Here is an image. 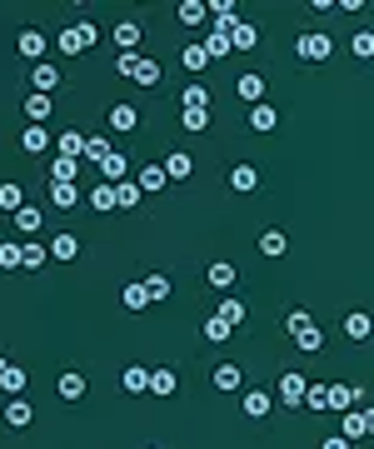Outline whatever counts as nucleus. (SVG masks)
<instances>
[{"label": "nucleus", "instance_id": "nucleus-44", "mask_svg": "<svg viewBox=\"0 0 374 449\" xmlns=\"http://www.w3.org/2000/svg\"><path fill=\"white\" fill-rule=\"evenodd\" d=\"M0 205H6V210H20V205H25L20 185H0Z\"/></svg>", "mask_w": 374, "mask_h": 449}, {"label": "nucleus", "instance_id": "nucleus-3", "mask_svg": "<svg viewBox=\"0 0 374 449\" xmlns=\"http://www.w3.org/2000/svg\"><path fill=\"white\" fill-rule=\"evenodd\" d=\"M56 389H60V400H80V395H85V374H80V369H65V374L56 379Z\"/></svg>", "mask_w": 374, "mask_h": 449}, {"label": "nucleus", "instance_id": "nucleus-13", "mask_svg": "<svg viewBox=\"0 0 374 449\" xmlns=\"http://www.w3.org/2000/svg\"><path fill=\"white\" fill-rule=\"evenodd\" d=\"M160 170H165V180H185V175L195 170V160H190V155H170L165 165H160Z\"/></svg>", "mask_w": 374, "mask_h": 449}, {"label": "nucleus", "instance_id": "nucleus-46", "mask_svg": "<svg viewBox=\"0 0 374 449\" xmlns=\"http://www.w3.org/2000/svg\"><path fill=\"white\" fill-rule=\"evenodd\" d=\"M299 405H309V410H325V384H304V400Z\"/></svg>", "mask_w": 374, "mask_h": 449}, {"label": "nucleus", "instance_id": "nucleus-41", "mask_svg": "<svg viewBox=\"0 0 374 449\" xmlns=\"http://www.w3.org/2000/svg\"><path fill=\"white\" fill-rule=\"evenodd\" d=\"M180 61H185V70H205V65H209L200 45H185V50H180Z\"/></svg>", "mask_w": 374, "mask_h": 449}, {"label": "nucleus", "instance_id": "nucleus-30", "mask_svg": "<svg viewBox=\"0 0 374 449\" xmlns=\"http://www.w3.org/2000/svg\"><path fill=\"white\" fill-rule=\"evenodd\" d=\"M60 75H56V65H35V75H30V85H35V95H45L50 85H56Z\"/></svg>", "mask_w": 374, "mask_h": 449}, {"label": "nucleus", "instance_id": "nucleus-29", "mask_svg": "<svg viewBox=\"0 0 374 449\" xmlns=\"http://www.w3.org/2000/svg\"><path fill=\"white\" fill-rule=\"evenodd\" d=\"M259 250L270 255V260H280V255H285V235H280V230H264V235H259Z\"/></svg>", "mask_w": 374, "mask_h": 449}, {"label": "nucleus", "instance_id": "nucleus-40", "mask_svg": "<svg viewBox=\"0 0 374 449\" xmlns=\"http://www.w3.org/2000/svg\"><path fill=\"white\" fill-rule=\"evenodd\" d=\"M20 145H25V150H30V155H40V150H45V145H50V135H45V130H40V125H35V130H25V135H20Z\"/></svg>", "mask_w": 374, "mask_h": 449}, {"label": "nucleus", "instance_id": "nucleus-39", "mask_svg": "<svg viewBox=\"0 0 374 449\" xmlns=\"http://www.w3.org/2000/svg\"><path fill=\"white\" fill-rule=\"evenodd\" d=\"M254 45V25H235L230 30V50H250Z\"/></svg>", "mask_w": 374, "mask_h": 449}, {"label": "nucleus", "instance_id": "nucleus-12", "mask_svg": "<svg viewBox=\"0 0 374 449\" xmlns=\"http://www.w3.org/2000/svg\"><path fill=\"white\" fill-rule=\"evenodd\" d=\"M45 255H56V260H75L80 255V245H75V235H56L45 245Z\"/></svg>", "mask_w": 374, "mask_h": 449}, {"label": "nucleus", "instance_id": "nucleus-24", "mask_svg": "<svg viewBox=\"0 0 374 449\" xmlns=\"http://www.w3.org/2000/svg\"><path fill=\"white\" fill-rule=\"evenodd\" d=\"M80 155H85V160H90V165H100V160H105V155H110V140H105V135H90V140H85V150H80Z\"/></svg>", "mask_w": 374, "mask_h": 449}, {"label": "nucleus", "instance_id": "nucleus-23", "mask_svg": "<svg viewBox=\"0 0 374 449\" xmlns=\"http://www.w3.org/2000/svg\"><path fill=\"white\" fill-rule=\"evenodd\" d=\"M15 230H20V235H35V230H40V210L20 205V210H15Z\"/></svg>", "mask_w": 374, "mask_h": 449}, {"label": "nucleus", "instance_id": "nucleus-32", "mask_svg": "<svg viewBox=\"0 0 374 449\" xmlns=\"http://www.w3.org/2000/svg\"><path fill=\"white\" fill-rule=\"evenodd\" d=\"M135 205H140V190L120 180V185H115V210H135Z\"/></svg>", "mask_w": 374, "mask_h": 449}, {"label": "nucleus", "instance_id": "nucleus-26", "mask_svg": "<svg viewBox=\"0 0 374 449\" xmlns=\"http://www.w3.org/2000/svg\"><path fill=\"white\" fill-rule=\"evenodd\" d=\"M215 320H225V324L235 329V324L245 320V305H240V300H220V310H215Z\"/></svg>", "mask_w": 374, "mask_h": 449}, {"label": "nucleus", "instance_id": "nucleus-51", "mask_svg": "<svg viewBox=\"0 0 374 449\" xmlns=\"http://www.w3.org/2000/svg\"><path fill=\"white\" fill-rule=\"evenodd\" d=\"M115 70H120V75H135V70H140V55H135V50H125L120 61H115Z\"/></svg>", "mask_w": 374, "mask_h": 449}, {"label": "nucleus", "instance_id": "nucleus-50", "mask_svg": "<svg viewBox=\"0 0 374 449\" xmlns=\"http://www.w3.org/2000/svg\"><path fill=\"white\" fill-rule=\"evenodd\" d=\"M209 125V110H185V130H205Z\"/></svg>", "mask_w": 374, "mask_h": 449}, {"label": "nucleus", "instance_id": "nucleus-18", "mask_svg": "<svg viewBox=\"0 0 374 449\" xmlns=\"http://www.w3.org/2000/svg\"><path fill=\"white\" fill-rule=\"evenodd\" d=\"M209 285H215V290H230V285H235V265H230V260L209 265Z\"/></svg>", "mask_w": 374, "mask_h": 449}, {"label": "nucleus", "instance_id": "nucleus-53", "mask_svg": "<svg viewBox=\"0 0 374 449\" xmlns=\"http://www.w3.org/2000/svg\"><path fill=\"white\" fill-rule=\"evenodd\" d=\"M325 449H349V439H325Z\"/></svg>", "mask_w": 374, "mask_h": 449}, {"label": "nucleus", "instance_id": "nucleus-15", "mask_svg": "<svg viewBox=\"0 0 374 449\" xmlns=\"http://www.w3.org/2000/svg\"><path fill=\"white\" fill-rule=\"evenodd\" d=\"M160 185H165V170H160V165H145V170H140V185H135V190H140V195H155Z\"/></svg>", "mask_w": 374, "mask_h": 449}, {"label": "nucleus", "instance_id": "nucleus-36", "mask_svg": "<svg viewBox=\"0 0 374 449\" xmlns=\"http://www.w3.org/2000/svg\"><path fill=\"white\" fill-rule=\"evenodd\" d=\"M100 170H105V185H110V180H120V175H125V160H120V155L110 150V155L100 160Z\"/></svg>", "mask_w": 374, "mask_h": 449}, {"label": "nucleus", "instance_id": "nucleus-19", "mask_svg": "<svg viewBox=\"0 0 374 449\" xmlns=\"http://www.w3.org/2000/svg\"><path fill=\"white\" fill-rule=\"evenodd\" d=\"M215 389H240V365H215Z\"/></svg>", "mask_w": 374, "mask_h": 449}, {"label": "nucleus", "instance_id": "nucleus-9", "mask_svg": "<svg viewBox=\"0 0 374 449\" xmlns=\"http://www.w3.org/2000/svg\"><path fill=\"white\" fill-rule=\"evenodd\" d=\"M200 50H205V61H225V55H235V50H230V35H225V30H215V35H209Z\"/></svg>", "mask_w": 374, "mask_h": 449}, {"label": "nucleus", "instance_id": "nucleus-21", "mask_svg": "<svg viewBox=\"0 0 374 449\" xmlns=\"http://www.w3.org/2000/svg\"><path fill=\"white\" fill-rule=\"evenodd\" d=\"M56 145H60V155H65V160H80V150H85V135H80V130H65Z\"/></svg>", "mask_w": 374, "mask_h": 449}, {"label": "nucleus", "instance_id": "nucleus-8", "mask_svg": "<svg viewBox=\"0 0 374 449\" xmlns=\"http://www.w3.org/2000/svg\"><path fill=\"white\" fill-rule=\"evenodd\" d=\"M20 55H25V61H40V55H45V35L40 30H20Z\"/></svg>", "mask_w": 374, "mask_h": 449}, {"label": "nucleus", "instance_id": "nucleus-25", "mask_svg": "<svg viewBox=\"0 0 374 449\" xmlns=\"http://www.w3.org/2000/svg\"><path fill=\"white\" fill-rule=\"evenodd\" d=\"M145 379H150V369H145V365H130V369L120 374V384L130 389V395H140V389H145Z\"/></svg>", "mask_w": 374, "mask_h": 449}, {"label": "nucleus", "instance_id": "nucleus-35", "mask_svg": "<svg viewBox=\"0 0 374 449\" xmlns=\"http://www.w3.org/2000/svg\"><path fill=\"white\" fill-rule=\"evenodd\" d=\"M90 205L95 210H115V185H95L90 190Z\"/></svg>", "mask_w": 374, "mask_h": 449}, {"label": "nucleus", "instance_id": "nucleus-37", "mask_svg": "<svg viewBox=\"0 0 374 449\" xmlns=\"http://www.w3.org/2000/svg\"><path fill=\"white\" fill-rule=\"evenodd\" d=\"M344 334H349V340H369V315H349L344 320Z\"/></svg>", "mask_w": 374, "mask_h": 449}, {"label": "nucleus", "instance_id": "nucleus-54", "mask_svg": "<svg viewBox=\"0 0 374 449\" xmlns=\"http://www.w3.org/2000/svg\"><path fill=\"white\" fill-rule=\"evenodd\" d=\"M0 369H6V360H0Z\"/></svg>", "mask_w": 374, "mask_h": 449}, {"label": "nucleus", "instance_id": "nucleus-28", "mask_svg": "<svg viewBox=\"0 0 374 449\" xmlns=\"http://www.w3.org/2000/svg\"><path fill=\"white\" fill-rule=\"evenodd\" d=\"M25 115H30V120L40 125V120L50 115V95H25Z\"/></svg>", "mask_w": 374, "mask_h": 449}, {"label": "nucleus", "instance_id": "nucleus-33", "mask_svg": "<svg viewBox=\"0 0 374 449\" xmlns=\"http://www.w3.org/2000/svg\"><path fill=\"white\" fill-rule=\"evenodd\" d=\"M20 265H25V270H40V265H45V245H30V240H25V245H20Z\"/></svg>", "mask_w": 374, "mask_h": 449}, {"label": "nucleus", "instance_id": "nucleus-1", "mask_svg": "<svg viewBox=\"0 0 374 449\" xmlns=\"http://www.w3.org/2000/svg\"><path fill=\"white\" fill-rule=\"evenodd\" d=\"M290 334H295V345H299L304 355H314V350H325V334L314 329V320H309V315H290Z\"/></svg>", "mask_w": 374, "mask_h": 449}, {"label": "nucleus", "instance_id": "nucleus-6", "mask_svg": "<svg viewBox=\"0 0 374 449\" xmlns=\"http://www.w3.org/2000/svg\"><path fill=\"white\" fill-rule=\"evenodd\" d=\"M250 125H254V130H275V125H280V110H275V105H264V100H259V105H254V110H250Z\"/></svg>", "mask_w": 374, "mask_h": 449}, {"label": "nucleus", "instance_id": "nucleus-16", "mask_svg": "<svg viewBox=\"0 0 374 449\" xmlns=\"http://www.w3.org/2000/svg\"><path fill=\"white\" fill-rule=\"evenodd\" d=\"M280 400H285V405H299V400H304V379H299V374H285V379H280Z\"/></svg>", "mask_w": 374, "mask_h": 449}, {"label": "nucleus", "instance_id": "nucleus-11", "mask_svg": "<svg viewBox=\"0 0 374 449\" xmlns=\"http://www.w3.org/2000/svg\"><path fill=\"white\" fill-rule=\"evenodd\" d=\"M145 389H150V395H175V374L170 369H150Z\"/></svg>", "mask_w": 374, "mask_h": 449}, {"label": "nucleus", "instance_id": "nucleus-20", "mask_svg": "<svg viewBox=\"0 0 374 449\" xmlns=\"http://www.w3.org/2000/svg\"><path fill=\"white\" fill-rule=\"evenodd\" d=\"M115 45H120V50H135V45H140V25H135V20H120V25H115Z\"/></svg>", "mask_w": 374, "mask_h": 449}, {"label": "nucleus", "instance_id": "nucleus-49", "mask_svg": "<svg viewBox=\"0 0 374 449\" xmlns=\"http://www.w3.org/2000/svg\"><path fill=\"white\" fill-rule=\"evenodd\" d=\"M354 55H359V61H369V55H374V35H369V30L354 35Z\"/></svg>", "mask_w": 374, "mask_h": 449}, {"label": "nucleus", "instance_id": "nucleus-4", "mask_svg": "<svg viewBox=\"0 0 374 449\" xmlns=\"http://www.w3.org/2000/svg\"><path fill=\"white\" fill-rule=\"evenodd\" d=\"M270 410H275V400L264 395V389H250V395H245V415H250V419H264Z\"/></svg>", "mask_w": 374, "mask_h": 449}, {"label": "nucleus", "instance_id": "nucleus-17", "mask_svg": "<svg viewBox=\"0 0 374 449\" xmlns=\"http://www.w3.org/2000/svg\"><path fill=\"white\" fill-rule=\"evenodd\" d=\"M50 200H56V210H70L80 195H75V185H70V180H56V185H50Z\"/></svg>", "mask_w": 374, "mask_h": 449}, {"label": "nucleus", "instance_id": "nucleus-10", "mask_svg": "<svg viewBox=\"0 0 374 449\" xmlns=\"http://www.w3.org/2000/svg\"><path fill=\"white\" fill-rule=\"evenodd\" d=\"M235 90H240V100L259 105V100H264V75H240V85H235Z\"/></svg>", "mask_w": 374, "mask_h": 449}, {"label": "nucleus", "instance_id": "nucleus-47", "mask_svg": "<svg viewBox=\"0 0 374 449\" xmlns=\"http://www.w3.org/2000/svg\"><path fill=\"white\" fill-rule=\"evenodd\" d=\"M135 80H140V85H160V65H155V61H140Z\"/></svg>", "mask_w": 374, "mask_h": 449}, {"label": "nucleus", "instance_id": "nucleus-52", "mask_svg": "<svg viewBox=\"0 0 374 449\" xmlns=\"http://www.w3.org/2000/svg\"><path fill=\"white\" fill-rule=\"evenodd\" d=\"M60 50H65V55H80L85 45H80V35H75V30H60Z\"/></svg>", "mask_w": 374, "mask_h": 449}, {"label": "nucleus", "instance_id": "nucleus-45", "mask_svg": "<svg viewBox=\"0 0 374 449\" xmlns=\"http://www.w3.org/2000/svg\"><path fill=\"white\" fill-rule=\"evenodd\" d=\"M180 20H185V25H200V20H205V6H200V0H185V6H180Z\"/></svg>", "mask_w": 374, "mask_h": 449}, {"label": "nucleus", "instance_id": "nucleus-14", "mask_svg": "<svg viewBox=\"0 0 374 449\" xmlns=\"http://www.w3.org/2000/svg\"><path fill=\"white\" fill-rule=\"evenodd\" d=\"M30 419H35V410H30L20 395H15V400L6 405V424H15V429H20V424H30Z\"/></svg>", "mask_w": 374, "mask_h": 449}, {"label": "nucleus", "instance_id": "nucleus-5", "mask_svg": "<svg viewBox=\"0 0 374 449\" xmlns=\"http://www.w3.org/2000/svg\"><path fill=\"white\" fill-rule=\"evenodd\" d=\"M369 434V415L364 410H344V434L340 439H364Z\"/></svg>", "mask_w": 374, "mask_h": 449}, {"label": "nucleus", "instance_id": "nucleus-43", "mask_svg": "<svg viewBox=\"0 0 374 449\" xmlns=\"http://www.w3.org/2000/svg\"><path fill=\"white\" fill-rule=\"evenodd\" d=\"M205 105H209V90L205 85H190L185 90V110H205Z\"/></svg>", "mask_w": 374, "mask_h": 449}, {"label": "nucleus", "instance_id": "nucleus-2", "mask_svg": "<svg viewBox=\"0 0 374 449\" xmlns=\"http://www.w3.org/2000/svg\"><path fill=\"white\" fill-rule=\"evenodd\" d=\"M330 35H304L299 40V61H330Z\"/></svg>", "mask_w": 374, "mask_h": 449}, {"label": "nucleus", "instance_id": "nucleus-7", "mask_svg": "<svg viewBox=\"0 0 374 449\" xmlns=\"http://www.w3.org/2000/svg\"><path fill=\"white\" fill-rule=\"evenodd\" d=\"M230 185H235L240 195H250V190L259 185V170H254V165H235V170H230Z\"/></svg>", "mask_w": 374, "mask_h": 449}, {"label": "nucleus", "instance_id": "nucleus-42", "mask_svg": "<svg viewBox=\"0 0 374 449\" xmlns=\"http://www.w3.org/2000/svg\"><path fill=\"white\" fill-rule=\"evenodd\" d=\"M230 334H235V329H230L225 320H215V315L205 320V340H230Z\"/></svg>", "mask_w": 374, "mask_h": 449}, {"label": "nucleus", "instance_id": "nucleus-27", "mask_svg": "<svg viewBox=\"0 0 374 449\" xmlns=\"http://www.w3.org/2000/svg\"><path fill=\"white\" fill-rule=\"evenodd\" d=\"M0 384L11 389V395H25V369H15V365H6L0 369Z\"/></svg>", "mask_w": 374, "mask_h": 449}, {"label": "nucleus", "instance_id": "nucleus-22", "mask_svg": "<svg viewBox=\"0 0 374 449\" xmlns=\"http://www.w3.org/2000/svg\"><path fill=\"white\" fill-rule=\"evenodd\" d=\"M135 120H140L135 105H115V110H110V130H135Z\"/></svg>", "mask_w": 374, "mask_h": 449}, {"label": "nucleus", "instance_id": "nucleus-38", "mask_svg": "<svg viewBox=\"0 0 374 449\" xmlns=\"http://www.w3.org/2000/svg\"><path fill=\"white\" fill-rule=\"evenodd\" d=\"M50 175H56V180H75V175H80V160H65V155H60L56 165H50Z\"/></svg>", "mask_w": 374, "mask_h": 449}, {"label": "nucleus", "instance_id": "nucleus-31", "mask_svg": "<svg viewBox=\"0 0 374 449\" xmlns=\"http://www.w3.org/2000/svg\"><path fill=\"white\" fill-rule=\"evenodd\" d=\"M145 295H150V305H155V300H170V279H165V274H150V279H145Z\"/></svg>", "mask_w": 374, "mask_h": 449}, {"label": "nucleus", "instance_id": "nucleus-48", "mask_svg": "<svg viewBox=\"0 0 374 449\" xmlns=\"http://www.w3.org/2000/svg\"><path fill=\"white\" fill-rule=\"evenodd\" d=\"M0 270H20V245H0Z\"/></svg>", "mask_w": 374, "mask_h": 449}, {"label": "nucleus", "instance_id": "nucleus-34", "mask_svg": "<svg viewBox=\"0 0 374 449\" xmlns=\"http://www.w3.org/2000/svg\"><path fill=\"white\" fill-rule=\"evenodd\" d=\"M120 305H125V310H145V305H150V295H145V285H125V295H120Z\"/></svg>", "mask_w": 374, "mask_h": 449}]
</instances>
